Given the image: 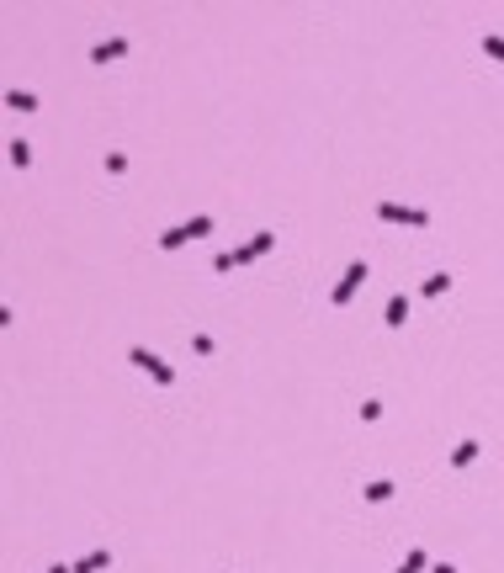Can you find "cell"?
Returning <instances> with one entry per match:
<instances>
[{
    "label": "cell",
    "instance_id": "cell-4",
    "mask_svg": "<svg viewBox=\"0 0 504 573\" xmlns=\"http://www.w3.org/2000/svg\"><path fill=\"white\" fill-rule=\"evenodd\" d=\"M393 489H398V483H393V478H372V483H366L361 494L372 499V504H387V499H393Z\"/></svg>",
    "mask_w": 504,
    "mask_h": 573
},
{
    "label": "cell",
    "instance_id": "cell-19",
    "mask_svg": "<svg viewBox=\"0 0 504 573\" xmlns=\"http://www.w3.org/2000/svg\"><path fill=\"white\" fill-rule=\"evenodd\" d=\"M191 351L197 356H213V335H191Z\"/></svg>",
    "mask_w": 504,
    "mask_h": 573
},
{
    "label": "cell",
    "instance_id": "cell-16",
    "mask_svg": "<svg viewBox=\"0 0 504 573\" xmlns=\"http://www.w3.org/2000/svg\"><path fill=\"white\" fill-rule=\"evenodd\" d=\"M446 287H451V277H446V271H441V277H430V281H424V297H441Z\"/></svg>",
    "mask_w": 504,
    "mask_h": 573
},
{
    "label": "cell",
    "instance_id": "cell-14",
    "mask_svg": "<svg viewBox=\"0 0 504 573\" xmlns=\"http://www.w3.org/2000/svg\"><path fill=\"white\" fill-rule=\"evenodd\" d=\"M186 244V229H165L160 234V250H181Z\"/></svg>",
    "mask_w": 504,
    "mask_h": 573
},
{
    "label": "cell",
    "instance_id": "cell-7",
    "mask_svg": "<svg viewBox=\"0 0 504 573\" xmlns=\"http://www.w3.org/2000/svg\"><path fill=\"white\" fill-rule=\"evenodd\" d=\"M5 106L11 112H38V96L32 91H5Z\"/></svg>",
    "mask_w": 504,
    "mask_h": 573
},
{
    "label": "cell",
    "instance_id": "cell-11",
    "mask_svg": "<svg viewBox=\"0 0 504 573\" xmlns=\"http://www.w3.org/2000/svg\"><path fill=\"white\" fill-rule=\"evenodd\" d=\"M186 229V239H202V234H213V218L202 213V218H191V223H181Z\"/></svg>",
    "mask_w": 504,
    "mask_h": 573
},
{
    "label": "cell",
    "instance_id": "cell-12",
    "mask_svg": "<svg viewBox=\"0 0 504 573\" xmlns=\"http://www.w3.org/2000/svg\"><path fill=\"white\" fill-rule=\"evenodd\" d=\"M271 244H276V234H271V229H261V234L250 239V250H255V260H261V255H271Z\"/></svg>",
    "mask_w": 504,
    "mask_h": 573
},
{
    "label": "cell",
    "instance_id": "cell-1",
    "mask_svg": "<svg viewBox=\"0 0 504 573\" xmlns=\"http://www.w3.org/2000/svg\"><path fill=\"white\" fill-rule=\"evenodd\" d=\"M377 218H383V223H409V229H424V223H430V213H424V207H398V202H383V207H377Z\"/></svg>",
    "mask_w": 504,
    "mask_h": 573
},
{
    "label": "cell",
    "instance_id": "cell-20",
    "mask_svg": "<svg viewBox=\"0 0 504 573\" xmlns=\"http://www.w3.org/2000/svg\"><path fill=\"white\" fill-rule=\"evenodd\" d=\"M430 573H457V568H451V563H435V568H430Z\"/></svg>",
    "mask_w": 504,
    "mask_h": 573
},
{
    "label": "cell",
    "instance_id": "cell-10",
    "mask_svg": "<svg viewBox=\"0 0 504 573\" xmlns=\"http://www.w3.org/2000/svg\"><path fill=\"white\" fill-rule=\"evenodd\" d=\"M424 563H430V557H424V547H414V552L398 563V573H424Z\"/></svg>",
    "mask_w": 504,
    "mask_h": 573
},
{
    "label": "cell",
    "instance_id": "cell-6",
    "mask_svg": "<svg viewBox=\"0 0 504 573\" xmlns=\"http://www.w3.org/2000/svg\"><path fill=\"white\" fill-rule=\"evenodd\" d=\"M101 568H112V552L101 547V552H91V557H80L75 563V573H101Z\"/></svg>",
    "mask_w": 504,
    "mask_h": 573
},
{
    "label": "cell",
    "instance_id": "cell-9",
    "mask_svg": "<svg viewBox=\"0 0 504 573\" xmlns=\"http://www.w3.org/2000/svg\"><path fill=\"white\" fill-rule=\"evenodd\" d=\"M467 462H478V441H462V446L451 452V467H467Z\"/></svg>",
    "mask_w": 504,
    "mask_h": 573
},
{
    "label": "cell",
    "instance_id": "cell-5",
    "mask_svg": "<svg viewBox=\"0 0 504 573\" xmlns=\"http://www.w3.org/2000/svg\"><path fill=\"white\" fill-rule=\"evenodd\" d=\"M403 318H409V297L393 292L387 297V329H403Z\"/></svg>",
    "mask_w": 504,
    "mask_h": 573
},
{
    "label": "cell",
    "instance_id": "cell-8",
    "mask_svg": "<svg viewBox=\"0 0 504 573\" xmlns=\"http://www.w3.org/2000/svg\"><path fill=\"white\" fill-rule=\"evenodd\" d=\"M128 361H133V366H143V372H154V366H160V356H154L149 345H133V351H128Z\"/></svg>",
    "mask_w": 504,
    "mask_h": 573
},
{
    "label": "cell",
    "instance_id": "cell-18",
    "mask_svg": "<svg viewBox=\"0 0 504 573\" xmlns=\"http://www.w3.org/2000/svg\"><path fill=\"white\" fill-rule=\"evenodd\" d=\"M128 170V154H106V176H122Z\"/></svg>",
    "mask_w": 504,
    "mask_h": 573
},
{
    "label": "cell",
    "instance_id": "cell-13",
    "mask_svg": "<svg viewBox=\"0 0 504 573\" xmlns=\"http://www.w3.org/2000/svg\"><path fill=\"white\" fill-rule=\"evenodd\" d=\"M5 149H11V165H32V143H5Z\"/></svg>",
    "mask_w": 504,
    "mask_h": 573
},
{
    "label": "cell",
    "instance_id": "cell-15",
    "mask_svg": "<svg viewBox=\"0 0 504 573\" xmlns=\"http://www.w3.org/2000/svg\"><path fill=\"white\" fill-rule=\"evenodd\" d=\"M149 377H154L160 388H170V382H176V366H170V361H160V366H154V372H149Z\"/></svg>",
    "mask_w": 504,
    "mask_h": 573
},
{
    "label": "cell",
    "instance_id": "cell-3",
    "mask_svg": "<svg viewBox=\"0 0 504 573\" xmlns=\"http://www.w3.org/2000/svg\"><path fill=\"white\" fill-rule=\"evenodd\" d=\"M122 54H128V38H106V43L91 48V64H112V59H122Z\"/></svg>",
    "mask_w": 504,
    "mask_h": 573
},
{
    "label": "cell",
    "instance_id": "cell-17",
    "mask_svg": "<svg viewBox=\"0 0 504 573\" xmlns=\"http://www.w3.org/2000/svg\"><path fill=\"white\" fill-rule=\"evenodd\" d=\"M483 54H488V59H499V64H504V38H494V32H488V38H483Z\"/></svg>",
    "mask_w": 504,
    "mask_h": 573
},
{
    "label": "cell",
    "instance_id": "cell-2",
    "mask_svg": "<svg viewBox=\"0 0 504 573\" xmlns=\"http://www.w3.org/2000/svg\"><path fill=\"white\" fill-rule=\"evenodd\" d=\"M366 277H372V271H366V260H350V271H345V281L329 292V303H335V308H345V303H350V292H356Z\"/></svg>",
    "mask_w": 504,
    "mask_h": 573
}]
</instances>
